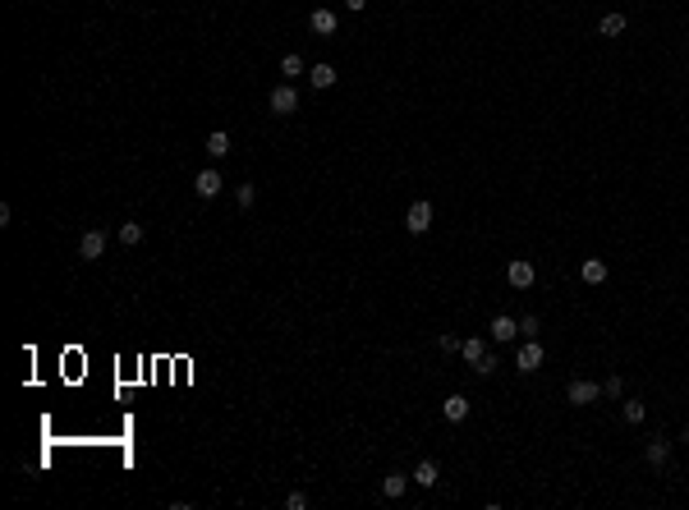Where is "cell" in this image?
Segmentation results:
<instances>
[{
	"mask_svg": "<svg viewBox=\"0 0 689 510\" xmlns=\"http://www.w3.org/2000/svg\"><path fill=\"white\" fill-rule=\"evenodd\" d=\"M267 106H272L276 115H295L299 111V88L295 83H276L272 97H267Z\"/></svg>",
	"mask_w": 689,
	"mask_h": 510,
	"instance_id": "6da1fadb",
	"label": "cell"
},
{
	"mask_svg": "<svg viewBox=\"0 0 689 510\" xmlns=\"http://www.w3.org/2000/svg\"><path fill=\"white\" fill-rule=\"evenodd\" d=\"M487 336H492L496 345H514V340H519V322L505 317V313H496V317L487 322Z\"/></svg>",
	"mask_w": 689,
	"mask_h": 510,
	"instance_id": "7a4b0ae2",
	"label": "cell"
},
{
	"mask_svg": "<svg viewBox=\"0 0 689 510\" xmlns=\"http://www.w3.org/2000/svg\"><path fill=\"white\" fill-rule=\"evenodd\" d=\"M405 230H409V234H427V230H432V202H427V198H418L414 207H409Z\"/></svg>",
	"mask_w": 689,
	"mask_h": 510,
	"instance_id": "3957f363",
	"label": "cell"
},
{
	"mask_svg": "<svg viewBox=\"0 0 689 510\" xmlns=\"http://www.w3.org/2000/svg\"><path fill=\"white\" fill-rule=\"evenodd\" d=\"M505 280H510L514 290H528L538 280V271H533V262L528 257H514V262H505Z\"/></svg>",
	"mask_w": 689,
	"mask_h": 510,
	"instance_id": "277c9868",
	"label": "cell"
},
{
	"mask_svg": "<svg viewBox=\"0 0 689 510\" xmlns=\"http://www.w3.org/2000/svg\"><path fill=\"white\" fill-rule=\"evenodd\" d=\"M514 368H519V373H538V368H542V340L519 345V350H514Z\"/></svg>",
	"mask_w": 689,
	"mask_h": 510,
	"instance_id": "5b68a950",
	"label": "cell"
},
{
	"mask_svg": "<svg viewBox=\"0 0 689 510\" xmlns=\"http://www.w3.org/2000/svg\"><path fill=\"white\" fill-rule=\"evenodd\" d=\"M221 189H225V179H221V170H198V175H193V193H198V198H216V193Z\"/></svg>",
	"mask_w": 689,
	"mask_h": 510,
	"instance_id": "8992f818",
	"label": "cell"
},
{
	"mask_svg": "<svg viewBox=\"0 0 689 510\" xmlns=\"http://www.w3.org/2000/svg\"><path fill=\"white\" fill-rule=\"evenodd\" d=\"M565 396H570V405H593V400L602 396V387H598V382H588V377H575L565 387Z\"/></svg>",
	"mask_w": 689,
	"mask_h": 510,
	"instance_id": "52a82bcc",
	"label": "cell"
},
{
	"mask_svg": "<svg viewBox=\"0 0 689 510\" xmlns=\"http://www.w3.org/2000/svg\"><path fill=\"white\" fill-rule=\"evenodd\" d=\"M101 253H106V230H88L78 239V257H83V262H97Z\"/></svg>",
	"mask_w": 689,
	"mask_h": 510,
	"instance_id": "ba28073f",
	"label": "cell"
},
{
	"mask_svg": "<svg viewBox=\"0 0 689 510\" xmlns=\"http://www.w3.org/2000/svg\"><path fill=\"white\" fill-rule=\"evenodd\" d=\"M409 483H414V474H400V469H391V474L382 478V497H391V501H400L409 492Z\"/></svg>",
	"mask_w": 689,
	"mask_h": 510,
	"instance_id": "9c48e42d",
	"label": "cell"
},
{
	"mask_svg": "<svg viewBox=\"0 0 689 510\" xmlns=\"http://www.w3.org/2000/svg\"><path fill=\"white\" fill-rule=\"evenodd\" d=\"M308 28H313L318 37H331L340 28V19H336V10H313L308 14Z\"/></svg>",
	"mask_w": 689,
	"mask_h": 510,
	"instance_id": "30bf717a",
	"label": "cell"
},
{
	"mask_svg": "<svg viewBox=\"0 0 689 510\" xmlns=\"http://www.w3.org/2000/svg\"><path fill=\"white\" fill-rule=\"evenodd\" d=\"M336 65H327V60H322V65H313V69H308V83H313V88H318V92H327V88H336Z\"/></svg>",
	"mask_w": 689,
	"mask_h": 510,
	"instance_id": "8fae6325",
	"label": "cell"
},
{
	"mask_svg": "<svg viewBox=\"0 0 689 510\" xmlns=\"http://www.w3.org/2000/svg\"><path fill=\"white\" fill-rule=\"evenodd\" d=\"M579 280L584 285H602V280H607V262H602V257H584L579 262Z\"/></svg>",
	"mask_w": 689,
	"mask_h": 510,
	"instance_id": "7c38bea8",
	"label": "cell"
},
{
	"mask_svg": "<svg viewBox=\"0 0 689 510\" xmlns=\"http://www.w3.org/2000/svg\"><path fill=\"white\" fill-rule=\"evenodd\" d=\"M459 354H464L469 368H478V359L487 354V340H482V336H469V340H459Z\"/></svg>",
	"mask_w": 689,
	"mask_h": 510,
	"instance_id": "4fadbf2b",
	"label": "cell"
},
{
	"mask_svg": "<svg viewBox=\"0 0 689 510\" xmlns=\"http://www.w3.org/2000/svg\"><path fill=\"white\" fill-rule=\"evenodd\" d=\"M441 414H446L450 423H464V419H469V400H464V396H446V400H441Z\"/></svg>",
	"mask_w": 689,
	"mask_h": 510,
	"instance_id": "5bb4252c",
	"label": "cell"
},
{
	"mask_svg": "<svg viewBox=\"0 0 689 510\" xmlns=\"http://www.w3.org/2000/svg\"><path fill=\"white\" fill-rule=\"evenodd\" d=\"M644 455H648V465H653V469H662V465L671 460V442H667V437H653Z\"/></svg>",
	"mask_w": 689,
	"mask_h": 510,
	"instance_id": "9a60e30c",
	"label": "cell"
},
{
	"mask_svg": "<svg viewBox=\"0 0 689 510\" xmlns=\"http://www.w3.org/2000/svg\"><path fill=\"white\" fill-rule=\"evenodd\" d=\"M437 478H441L437 460H418V469H414V483H418V488H437Z\"/></svg>",
	"mask_w": 689,
	"mask_h": 510,
	"instance_id": "2e32d148",
	"label": "cell"
},
{
	"mask_svg": "<svg viewBox=\"0 0 689 510\" xmlns=\"http://www.w3.org/2000/svg\"><path fill=\"white\" fill-rule=\"evenodd\" d=\"M304 69H308V65H304V56H299V51H285V56H281V74H285V83H295Z\"/></svg>",
	"mask_w": 689,
	"mask_h": 510,
	"instance_id": "e0dca14e",
	"label": "cell"
},
{
	"mask_svg": "<svg viewBox=\"0 0 689 510\" xmlns=\"http://www.w3.org/2000/svg\"><path fill=\"white\" fill-rule=\"evenodd\" d=\"M207 156H230V133L225 129H216V133H207Z\"/></svg>",
	"mask_w": 689,
	"mask_h": 510,
	"instance_id": "ac0fdd59",
	"label": "cell"
},
{
	"mask_svg": "<svg viewBox=\"0 0 689 510\" xmlns=\"http://www.w3.org/2000/svg\"><path fill=\"white\" fill-rule=\"evenodd\" d=\"M142 234H147V230H142V221H124L120 225V244L133 248V244H142Z\"/></svg>",
	"mask_w": 689,
	"mask_h": 510,
	"instance_id": "d6986e66",
	"label": "cell"
},
{
	"mask_svg": "<svg viewBox=\"0 0 689 510\" xmlns=\"http://www.w3.org/2000/svg\"><path fill=\"white\" fill-rule=\"evenodd\" d=\"M598 33H602V37H621V33H625V14H602Z\"/></svg>",
	"mask_w": 689,
	"mask_h": 510,
	"instance_id": "ffe728a7",
	"label": "cell"
},
{
	"mask_svg": "<svg viewBox=\"0 0 689 510\" xmlns=\"http://www.w3.org/2000/svg\"><path fill=\"white\" fill-rule=\"evenodd\" d=\"M519 336H524V340H538V336H542V322H538L533 313H524V317H519Z\"/></svg>",
	"mask_w": 689,
	"mask_h": 510,
	"instance_id": "44dd1931",
	"label": "cell"
},
{
	"mask_svg": "<svg viewBox=\"0 0 689 510\" xmlns=\"http://www.w3.org/2000/svg\"><path fill=\"white\" fill-rule=\"evenodd\" d=\"M496 368H501V354H492V350H487V354L478 359V368H473V373H478V377H492Z\"/></svg>",
	"mask_w": 689,
	"mask_h": 510,
	"instance_id": "7402d4cb",
	"label": "cell"
},
{
	"mask_svg": "<svg viewBox=\"0 0 689 510\" xmlns=\"http://www.w3.org/2000/svg\"><path fill=\"white\" fill-rule=\"evenodd\" d=\"M625 419H630V423H644L648 419V405H644V400H625Z\"/></svg>",
	"mask_w": 689,
	"mask_h": 510,
	"instance_id": "603a6c76",
	"label": "cell"
},
{
	"mask_svg": "<svg viewBox=\"0 0 689 510\" xmlns=\"http://www.w3.org/2000/svg\"><path fill=\"white\" fill-rule=\"evenodd\" d=\"M235 202H239V207H253V202H258V189H253V184H239V189H235Z\"/></svg>",
	"mask_w": 689,
	"mask_h": 510,
	"instance_id": "cb8c5ba5",
	"label": "cell"
},
{
	"mask_svg": "<svg viewBox=\"0 0 689 510\" xmlns=\"http://www.w3.org/2000/svg\"><path fill=\"white\" fill-rule=\"evenodd\" d=\"M602 396L621 400V396H625V382H621V377H607V382H602Z\"/></svg>",
	"mask_w": 689,
	"mask_h": 510,
	"instance_id": "d4e9b609",
	"label": "cell"
},
{
	"mask_svg": "<svg viewBox=\"0 0 689 510\" xmlns=\"http://www.w3.org/2000/svg\"><path fill=\"white\" fill-rule=\"evenodd\" d=\"M285 510H308V497L304 492H290V497H285Z\"/></svg>",
	"mask_w": 689,
	"mask_h": 510,
	"instance_id": "484cf974",
	"label": "cell"
},
{
	"mask_svg": "<svg viewBox=\"0 0 689 510\" xmlns=\"http://www.w3.org/2000/svg\"><path fill=\"white\" fill-rule=\"evenodd\" d=\"M437 345H441V354H455V350H459V340H455V336H441Z\"/></svg>",
	"mask_w": 689,
	"mask_h": 510,
	"instance_id": "4316f807",
	"label": "cell"
},
{
	"mask_svg": "<svg viewBox=\"0 0 689 510\" xmlns=\"http://www.w3.org/2000/svg\"><path fill=\"white\" fill-rule=\"evenodd\" d=\"M345 10H354V14H359V10H368V0H345Z\"/></svg>",
	"mask_w": 689,
	"mask_h": 510,
	"instance_id": "83f0119b",
	"label": "cell"
},
{
	"mask_svg": "<svg viewBox=\"0 0 689 510\" xmlns=\"http://www.w3.org/2000/svg\"><path fill=\"white\" fill-rule=\"evenodd\" d=\"M685 442H689V423H685Z\"/></svg>",
	"mask_w": 689,
	"mask_h": 510,
	"instance_id": "f1b7e54d",
	"label": "cell"
}]
</instances>
